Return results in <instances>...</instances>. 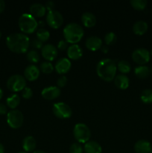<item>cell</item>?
Wrapping results in <instances>:
<instances>
[{
  "instance_id": "cell-1",
  "label": "cell",
  "mask_w": 152,
  "mask_h": 153,
  "mask_svg": "<svg viewBox=\"0 0 152 153\" xmlns=\"http://www.w3.org/2000/svg\"><path fill=\"white\" fill-rule=\"evenodd\" d=\"M7 48L11 52L17 54L25 53L30 46L28 37L22 33H14L10 34L6 39Z\"/></svg>"
},
{
  "instance_id": "cell-2",
  "label": "cell",
  "mask_w": 152,
  "mask_h": 153,
  "mask_svg": "<svg viewBox=\"0 0 152 153\" xmlns=\"http://www.w3.org/2000/svg\"><path fill=\"white\" fill-rule=\"evenodd\" d=\"M116 62V61L109 58H105L100 61L96 67L98 76L105 82H111L116 77L117 70V65Z\"/></svg>"
},
{
  "instance_id": "cell-3",
  "label": "cell",
  "mask_w": 152,
  "mask_h": 153,
  "mask_svg": "<svg viewBox=\"0 0 152 153\" xmlns=\"http://www.w3.org/2000/svg\"><path fill=\"white\" fill-rule=\"evenodd\" d=\"M63 36L67 43L76 44L83 37V29L80 25L75 22L67 24L63 29Z\"/></svg>"
},
{
  "instance_id": "cell-4",
  "label": "cell",
  "mask_w": 152,
  "mask_h": 153,
  "mask_svg": "<svg viewBox=\"0 0 152 153\" xmlns=\"http://www.w3.org/2000/svg\"><path fill=\"white\" fill-rule=\"evenodd\" d=\"M18 25L22 32L25 34H31L37 30L38 22L30 13H23L19 16Z\"/></svg>"
},
{
  "instance_id": "cell-5",
  "label": "cell",
  "mask_w": 152,
  "mask_h": 153,
  "mask_svg": "<svg viewBox=\"0 0 152 153\" xmlns=\"http://www.w3.org/2000/svg\"><path fill=\"white\" fill-rule=\"evenodd\" d=\"M75 138L79 143H86L91 137V131L84 123H77L73 128Z\"/></svg>"
},
{
  "instance_id": "cell-6",
  "label": "cell",
  "mask_w": 152,
  "mask_h": 153,
  "mask_svg": "<svg viewBox=\"0 0 152 153\" xmlns=\"http://www.w3.org/2000/svg\"><path fill=\"white\" fill-rule=\"evenodd\" d=\"M7 87L13 92H19L26 87V81L25 78L20 75H13L7 80Z\"/></svg>"
},
{
  "instance_id": "cell-7",
  "label": "cell",
  "mask_w": 152,
  "mask_h": 153,
  "mask_svg": "<svg viewBox=\"0 0 152 153\" xmlns=\"http://www.w3.org/2000/svg\"><path fill=\"white\" fill-rule=\"evenodd\" d=\"M24 117L22 112L19 110H11L7 114V123L9 126L12 128H20L22 126Z\"/></svg>"
},
{
  "instance_id": "cell-8",
  "label": "cell",
  "mask_w": 152,
  "mask_h": 153,
  "mask_svg": "<svg viewBox=\"0 0 152 153\" xmlns=\"http://www.w3.org/2000/svg\"><path fill=\"white\" fill-rule=\"evenodd\" d=\"M52 111L54 114L60 119H67L72 116V109L64 102H58L53 105Z\"/></svg>"
},
{
  "instance_id": "cell-9",
  "label": "cell",
  "mask_w": 152,
  "mask_h": 153,
  "mask_svg": "<svg viewBox=\"0 0 152 153\" xmlns=\"http://www.w3.org/2000/svg\"><path fill=\"white\" fill-rule=\"evenodd\" d=\"M46 22L51 28L56 29V28H60L63 25V15L58 10H51L47 13Z\"/></svg>"
},
{
  "instance_id": "cell-10",
  "label": "cell",
  "mask_w": 152,
  "mask_h": 153,
  "mask_svg": "<svg viewBox=\"0 0 152 153\" xmlns=\"http://www.w3.org/2000/svg\"><path fill=\"white\" fill-rule=\"evenodd\" d=\"M132 59L137 64L144 65L150 60V52L145 48H139L133 52Z\"/></svg>"
},
{
  "instance_id": "cell-11",
  "label": "cell",
  "mask_w": 152,
  "mask_h": 153,
  "mask_svg": "<svg viewBox=\"0 0 152 153\" xmlns=\"http://www.w3.org/2000/svg\"><path fill=\"white\" fill-rule=\"evenodd\" d=\"M42 56L46 60L52 61L58 56V49L52 44H46L41 49Z\"/></svg>"
},
{
  "instance_id": "cell-12",
  "label": "cell",
  "mask_w": 152,
  "mask_h": 153,
  "mask_svg": "<svg viewBox=\"0 0 152 153\" xmlns=\"http://www.w3.org/2000/svg\"><path fill=\"white\" fill-rule=\"evenodd\" d=\"M42 97L47 100H53L61 95V90L58 87L50 86L42 91Z\"/></svg>"
},
{
  "instance_id": "cell-13",
  "label": "cell",
  "mask_w": 152,
  "mask_h": 153,
  "mask_svg": "<svg viewBox=\"0 0 152 153\" xmlns=\"http://www.w3.org/2000/svg\"><path fill=\"white\" fill-rule=\"evenodd\" d=\"M55 68L59 74H65L71 69V62L68 58H61L56 62Z\"/></svg>"
},
{
  "instance_id": "cell-14",
  "label": "cell",
  "mask_w": 152,
  "mask_h": 153,
  "mask_svg": "<svg viewBox=\"0 0 152 153\" xmlns=\"http://www.w3.org/2000/svg\"><path fill=\"white\" fill-rule=\"evenodd\" d=\"M40 70L38 67L35 65L28 66L25 68V71H24V76L27 80L30 81V82H33V81L37 80L40 76Z\"/></svg>"
},
{
  "instance_id": "cell-15",
  "label": "cell",
  "mask_w": 152,
  "mask_h": 153,
  "mask_svg": "<svg viewBox=\"0 0 152 153\" xmlns=\"http://www.w3.org/2000/svg\"><path fill=\"white\" fill-rule=\"evenodd\" d=\"M86 47L90 51H97L101 49L102 46V40L100 37L97 36H91L86 39Z\"/></svg>"
},
{
  "instance_id": "cell-16",
  "label": "cell",
  "mask_w": 152,
  "mask_h": 153,
  "mask_svg": "<svg viewBox=\"0 0 152 153\" xmlns=\"http://www.w3.org/2000/svg\"><path fill=\"white\" fill-rule=\"evenodd\" d=\"M134 151L137 153H151L152 146L150 142L145 140H139L134 144Z\"/></svg>"
},
{
  "instance_id": "cell-17",
  "label": "cell",
  "mask_w": 152,
  "mask_h": 153,
  "mask_svg": "<svg viewBox=\"0 0 152 153\" xmlns=\"http://www.w3.org/2000/svg\"><path fill=\"white\" fill-rule=\"evenodd\" d=\"M82 55H83L82 49L77 44H72L69 47H68L67 55L69 59L78 60L81 58Z\"/></svg>"
},
{
  "instance_id": "cell-18",
  "label": "cell",
  "mask_w": 152,
  "mask_h": 153,
  "mask_svg": "<svg viewBox=\"0 0 152 153\" xmlns=\"http://www.w3.org/2000/svg\"><path fill=\"white\" fill-rule=\"evenodd\" d=\"M46 6L40 3H34L30 7V14L34 17H42L46 14Z\"/></svg>"
},
{
  "instance_id": "cell-19",
  "label": "cell",
  "mask_w": 152,
  "mask_h": 153,
  "mask_svg": "<svg viewBox=\"0 0 152 153\" xmlns=\"http://www.w3.org/2000/svg\"><path fill=\"white\" fill-rule=\"evenodd\" d=\"M81 21L83 25L86 28H92L96 23V18L93 13L90 12H85L82 14Z\"/></svg>"
},
{
  "instance_id": "cell-20",
  "label": "cell",
  "mask_w": 152,
  "mask_h": 153,
  "mask_svg": "<svg viewBox=\"0 0 152 153\" xmlns=\"http://www.w3.org/2000/svg\"><path fill=\"white\" fill-rule=\"evenodd\" d=\"M83 149H84L85 153H101L102 152V148L101 145L98 142L94 141V140L86 142L85 143Z\"/></svg>"
},
{
  "instance_id": "cell-21",
  "label": "cell",
  "mask_w": 152,
  "mask_h": 153,
  "mask_svg": "<svg viewBox=\"0 0 152 153\" xmlns=\"http://www.w3.org/2000/svg\"><path fill=\"white\" fill-rule=\"evenodd\" d=\"M115 85L119 89H127L129 87V79L124 74L118 75L115 77Z\"/></svg>"
},
{
  "instance_id": "cell-22",
  "label": "cell",
  "mask_w": 152,
  "mask_h": 153,
  "mask_svg": "<svg viewBox=\"0 0 152 153\" xmlns=\"http://www.w3.org/2000/svg\"><path fill=\"white\" fill-rule=\"evenodd\" d=\"M22 148L26 152H33L36 148V140L32 136H27L22 140Z\"/></svg>"
},
{
  "instance_id": "cell-23",
  "label": "cell",
  "mask_w": 152,
  "mask_h": 153,
  "mask_svg": "<svg viewBox=\"0 0 152 153\" xmlns=\"http://www.w3.org/2000/svg\"><path fill=\"white\" fill-rule=\"evenodd\" d=\"M148 24L145 21L139 20L136 22L133 25V31L137 35H142L148 31Z\"/></svg>"
},
{
  "instance_id": "cell-24",
  "label": "cell",
  "mask_w": 152,
  "mask_h": 153,
  "mask_svg": "<svg viewBox=\"0 0 152 153\" xmlns=\"http://www.w3.org/2000/svg\"><path fill=\"white\" fill-rule=\"evenodd\" d=\"M134 73L139 79H145L150 75V69L147 66H139L136 67Z\"/></svg>"
},
{
  "instance_id": "cell-25",
  "label": "cell",
  "mask_w": 152,
  "mask_h": 153,
  "mask_svg": "<svg viewBox=\"0 0 152 153\" xmlns=\"http://www.w3.org/2000/svg\"><path fill=\"white\" fill-rule=\"evenodd\" d=\"M6 102H7V105L10 108L14 110L20 103V98L17 94H13L7 99Z\"/></svg>"
},
{
  "instance_id": "cell-26",
  "label": "cell",
  "mask_w": 152,
  "mask_h": 153,
  "mask_svg": "<svg viewBox=\"0 0 152 153\" xmlns=\"http://www.w3.org/2000/svg\"><path fill=\"white\" fill-rule=\"evenodd\" d=\"M117 68L120 73L125 75L131 71V64H130V63L128 61L122 60V61H120L118 62Z\"/></svg>"
},
{
  "instance_id": "cell-27",
  "label": "cell",
  "mask_w": 152,
  "mask_h": 153,
  "mask_svg": "<svg viewBox=\"0 0 152 153\" xmlns=\"http://www.w3.org/2000/svg\"><path fill=\"white\" fill-rule=\"evenodd\" d=\"M49 37H50V33L45 28H40L37 31V39L41 42H43V43L45 41H47L49 40Z\"/></svg>"
},
{
  "instance_id": "cell-28",
  "label": "cell",
  "mask_w": 152,
  "mask_h": 153,
  "mask_svg": "<svg viewBox=\"0 0 152 153\" xmlns=\"http://www.w3.org/2000/svg\"><path fill=\"white\" fill-rule=\"evenodd\" d=\"M141 100L144 103L150 104L152 103V90L145 89L142 92L141 94Z\"/></svg>"
},
{
  "instance_id": "cell-29",
  "label": "cell",
  "mask_w": 152,
  "mask_h": 153,
  "mask_svg": "<svg viewBox=\"0 0 152 153\" xmlns=\"http://www.w3.org/2000/svg\"><path fill=\"white\" fill-rule=\"evenodd\" d=\"M130 3L131 6L137 10H144L147 5L146 0H131Z\"/></svg>"
},
{
  "instance_id": "cell-30",
  "label": "cell",
  "mask_w": 152,
  "mask_h": 153,
  "mask_svg": "<svg viewBox=\"0 0 152 153\" xmlns=\"http://www.w3.org/2000/svg\"><path fill=\"white\" fill-rule=\"evenodd\" d=\"M27 59L32 64H36L40 60V55L36 50H31L27 53Z\"/></svg>"
},
{
  "instance_id": "cell-31",
  "label": "cell",
  "mask_w": 152,
  "mask_h": 153,
  "mask_svg": "<svg viewBox=\"0 0 152 153\" xmlns=\"http://www.w3.org/2000/svg\"><path fill=\"white\" fill-rule=\"evenodd\" d=\"M40 70L45 74H50L53 72L54 67L52 64L49 61H44L40 64Z\"/></svg>"
},
{
  "instance_id": "cell-32",
  "label": "cell",
  "mask_w": 152,
  "mask_h": 153,
  "mask_svg": "<svg viewBox=\"0 0 152 153\" xmlns=\"http://www.w3.org/2000/svg\"><path fill=\"white\" fill-rule=\"evenodd\" d=\"M116 40H117V37H116V35L113 32L107 33L105 35V37H104V42L108 46L114 44L116 42Z\"/></svg>"
},
{
  "instance_id": "cell-33",
  "label": "cell",
  "mask_w": 152,
  "mask_h": 153,
  "mask_svg": "<svg viewBox=\"0 0 152 153\" xmlns=\"http://www.w3.org/2000/svg\"><path fill=\"white\" fill-rule=\"evenodd\" d=\"M69 153H83V148L80 143H72L69 147Z\"/></svg>"
},
{
  "instance_id": "cell-34",
  "label": "cell",
  "mask_w": 152,
  "mask_h": 153,
  "mask_svg": "<svg viewBox=\"0 0 152 153\" xmlns=\"http://www.w3.org/2000/svg\"><path fill=\"white\" fill-rule=\"evenodd\" d=\"M22 96L24 99H25V100H28V99L31 98L33 96L32 90H31L30 88L25 87V88L22 90Z\"/></svg>"
},
{
  "instance_id": "cell-35",
  "label": "cell",
  "mask_w": 152,
  "mask_h": 153,
  "mask_svg": "<svg viewBox=\"0 0 152 153\" xmlns=\"http://www.w3.org/2000/svg\"><path fill=\"white\" fill-rule=\"evenodd\" d=\"M57 84H58V86L59 88H63L67 84V78L64 76H61L57 81Z\"/></svg>"
},
{
  "instance_id": "cell-36",
  "label": "cell",
  "mask_w": 152,
  "mask_h": 153,
  "mask_svg": "<svg viewBox=\"0 0 152 153\" xmlns=\"http://www.w3.org/2000/svg\"><path fill=\"white\" fill-rule=\"evenodd\" d=\"M32 46L37 49H40L43 48V42L39 40L38 39H34L32 40Z\"/></svg>"
},
{
  "instance_id": "cell-37",
  "label": "cell",
  "mask_w": 152,
  "mask_h": 153,
  "mask_svg": "<svg viewBox=\"0 0 152 153\" xmlns=\"http://www.w3.org/2000/svg\"><path fill=\"white\" fill-rule=\"evenodd\" d=\"M58 48L60 50H65L66 48H68V43L65 40H60L59 43H58Z\"/></svg>"
},
{
  "instance_id": "cell-38",
  "label": "cell",
  "mask_w": 152,
  "mask_h": 153,
  "mask_svg": "<svg viewBox=\"0 0 152 153\" xmlns=\"http://www.w3.org/2000/svg\"><path fill=\"white\" fill-rule=\"evenodd\" d=\"M54 7H55V2L52 1H48L46 3V8L49 10V11L53 10Z\"/></svg>"
},
{
  "instance_id": "cell-39",
  "label": "cell",
  "mask_w": 152,
  "mask_h": 153,
  "mask_svg": "<svg viewBox=\"0 0 152 153\" xmlns=\"http://www.w3.org/2000/svg\"><path fill=\"white\" fill-rule=\"evenodd\" d=\"M7 113V106L3 103H0V115H4Z\"/></svg>"
},
{
  "instance_id": "cell-40",
  "label": "cell",
  "mask_w": 152,
  "mask_h": 153,
  "mask_svg": "<svg viewBox=\"0 0 152 153\" xmlns=\"http://www.w3.org/2000/svg\"><path fill=\"white\" fill-rule=\"evenodd\" d=\"M5 8V2L3 0H0V13H2Z\"/></svg>"
},
{
  "instance_id": "cell-41",
  "label": "cell",
  "mask_w": 152,
  "mask_h": 153,
  "mask_svg": "<svg viewBox=\"0 0 152 153\" xmlns=\"http://www.w3.org/2000/svg\"><path fill=\"white\" fill-rule=\"evenodd\" d=\"M101 51L104 52V53H107V52H108V51H109L108 47H107V46H103V47L101 48Z\"/></svg>"
},
{
  "instance_id": "cell-42",
  "label": "cell",
  "mask_w": 152,
  "mask_h": 153,
  "mask_svg": "<svg viewBox=\"0 0 152 153\" xmlns=\"http://www.w3.org/2000/svg\"><path fill=\"white\" fill-rule=\"evenodd\" d=\"M0 153H4V147L1 143H0Z\"/></svg>"
},
{
  "instance_id": "cell-43",
  "label": "cell",
  "mask_w": 152,
  "mask_h": 153,
  "mask_svg": "<svg viewBox=\"0 0 152 153\" xmlns=\"http://www.w3.org/2000/svg\"><path fill=\"white\" fill-rule=\"evenodd\" d=\"M33 153H46L44 151H42V150H36L34 152H33Z\"/></svg>"
},
{
  "instance_id": "cell-44",
  "label": "cell",
  "mask_w": 152,
  "mask_h": 153,
  "mask_svg": "<svg viewBox=\"0 0 152 153\" xmlns=\"http://www.w3.org/2000/svg\"><path fill=\"white\" fill-rule=\"evenodd\" d=\"M2 97H3V91H2V90H1V88H0V100H1Z\"/></svg>"
},
{
  "instance_id": "cell-45",
  "label": "cell",
  "mask_w": 152,
  "mask_h": 153,
  "mask_svg": "<svg viewBox=\"0 0 152 153\" xmlns=\"http://www.w3.org/2000/svg\"><path fill=\"white\" fill-rule=\"evenodd\" d=\"M38 25L43 26V25H44V22H43V21H40V22H38Z\"/></svg>"
},
{
  "instance_id": "cell-46",
  "label": "cell",
  "mask_w": 152,
  "mask_h": 153,
  "mask_svg": "<svg viewBox=\"0 0 152 153\" xmlns=\"http://www.w3.org/2000/svg\"><path fill=\"white\" fill-rule=\"evenodd\" d=\"M18 153H28V152H18Z\"/></svg>"
},
{
  "instance_id": "cell-47",
  "label": "cell",
  "mask_w": 152,
  "mask_h": 153,
  "mask_svg": "<svg viewBox=\"0 0 152 153\" xmlns=\"http://www.w3.org/2000/svg\"><path fill=\"white\" fill-rule=\"evenodd\" d=\"M1 31H0V38H1Z\"/></svg>"
},
{
  "instance_id": "cell-48",
  "label": "cell",
  "mask_w": 152,
  "mask_h": 153,
  "mask_svg": "<svg viewBox=\"0 0 152 153\" xmlns=\"http://www.w3.org/2000/svg\"><path fill=\"white\" fill-rule=\"evenodd\" d=\"M151 55H152V49H151Z\"/></svg>"
},
{
  "instance_id": "cell-49",
  "label": "cell",
  "mask_w": 152,
  "mask_h": 153,
  "mask_svg": "<svg viewBox=\"0 0 152 153\" xmlns=\"http://www.w3.org/2000/svg\"><path fill=\"white\" fill-rule=\"evenodd\" d=\"M151 72H152V68H151Z\"/></svg>"
},
{
  "instance_id": "cell-50",
  "label": "cell",
  "mask_w": 152,
  "mask_h": 153,
  "mask_svg": "<svg viewBox=\"0 0 152 153\" xmlns=\"http://www.w3.org/2000/svg\"><path fill=\"white\" fill-rule=\"evenodd\" d=\"M151 13H152V10H151Z\"/></svg>"
},
{
  "instance_id": "cell-51",
  "label": "cell",
  "mask_w": 152,
  "mask_h": 153,
  "mask_svg": "<svg viewBox=\"0 0 152 153\" xmlns=\"http://www.w3.org/2000/svg\"><path fill=\"white\" fill-rule=\"evenodd\" d=\"M151 153H152V152H151Z\"/></svg>"
}]
</instances>
